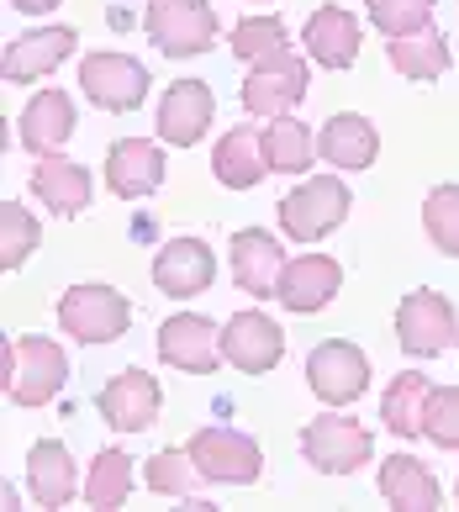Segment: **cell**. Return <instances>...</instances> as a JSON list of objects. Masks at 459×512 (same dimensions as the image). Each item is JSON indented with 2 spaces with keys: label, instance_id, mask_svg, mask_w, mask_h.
Wrapping results in <instances>:
<instances>
[{
  "label": "cell",
  "instance_id": "1",
  "mask_svg": "<svg viewBox=\"0 0 459 512\" xmlns=\"http://www.w3.org/2000/svg\"><path fill=\"white\" fill-rule=\"evenodd\" d=\"M143 32L164 59H201V53H212L222 22L212 0H148Z\"/></svg>",
  "mask_w": 459,
  "mask_h": 512
},
{
  "label": "cell",
  "instance_id": "2",
  "mask_svg": "<svg viewBox=\"0 0 459 512\" xmlns=\"http://www.w3.org/2000/svg\"><path fill=\"white\" fill-rule=\"evenodd\" d=\"M190 460H196L201 481L212 486H254L264 476V449L254 433L243 428H222V423H206L190 433Z\"/></svg>",
  "mask_w": 459,
  "mask_h": 512
},
{
  "label": "cell",
  "instance_id": "3",
  "mask_svg": "<svg viewBox=\"0 0 459 512\" xmlns=\"http://www.w3.org/2000/svg\"><path fill=\"white\" fill-rule=\"evenodd\" d=\"M64 381H69V359L53 338L27 333V338H16V344H6V396L16 407L53 402V396L64 391Z\"/></svg>",
  "mask_w": 459,
  "mask_h": 512
},
{
  "label": "cell",
  "instance_id": "4",
  "mask_svg": "<svg viewBox=\"0 0 459 512\" xmlns=\"http://www.w3.org/2000/svg\"><path fill=\"white\" fill-rule=\"evenodd\" d=\"M59 328L80 344H117L132 328V301L117 286H69L59 296Z\"/></svg>",
  "mask_w": 459,
  "mask_h": 512
},
{
  "label": "cell",
  "instance_id": "5",
  "mask_svg": "<svg viewBox=\"0 0 459 512\" xmlns=\"http://www.w3.org/2000/svg\"><path fill=\"white\" fill-rule=\"evenodd\" d=\"M301 454H306V465L322 470V476H354V470L375 454V439L354 412H322L306 423Z\"/></svg>",
  "mask_w": 459,
  "mask_h": 512
},
{
  "label": "cell",
  "instance_id": "6",
  "mask_svg": "<svg viewBox=\"0 0 459 512\" xmlns=\"http://www.w3.org/2000/svg\"><path fill=\"white\" fill-rule=\"evenodd\" d=\"M343 217H349V185L338 175H312L280 201V227H285V238H296V243L328 238L333 227H343Z\"/></svg>",
  "mask_w": 459,
  "mask_h": 512
},
{
  "label": "cell",
  "instance_id": "7",
  "mask_svg": "<svg viewBox=\"0 0 459 512\" xmlns=\"http://www.w3.org/2000/svg\"><path fill=\"white\" fill-rule=\"evenodd\" d=\"M306 386H312L317 402L328 407H349L370 391V359L349 338H322V344L306 354Z\"/></svg>",
  "mask_w": 459,
  "mask_h": 512
},
{
  "label": "cell",
  "instance_id": "8",
  "mask_svg": "<svg viewBox=\"0 0 459 512\" xmlns=\"http://www.w3.org/2000/svg\"><path fill=\"white\" fill-rule=\"evenodd\" d=\"M454 338H459V317H454L449 296H438V291L401 296V307H396V344L407 349L412 359H438Z\"/></svg>",
  "mask_w": 459,
  "mask_h": 512
},
{
  "label": "cell",
  "instance_id": "9",
  "mask_svg": "<svg viewBox=\"0 0 459 512\" xmlns=\"http://www.w3.org/2000/svg\"><path fill=\"white\" fill-rule=\"evenodd\" d=\"M80 85L95 111H138L148 101V69L132 59V53H90L80 64Z\"/></svg>",
  "mask_w": 459,
  "mask_h": 512
},
{
  "label": "cell",
  "instance_id": "10",
  "mask_svg": "<svg viewBox=\"0 0 459 512\" xmlns=\"http://www.w3.org/2000/svg\"><path fill=\"white\" fill-rule=\"evenodd\" d=\"M306 59L301 53H280V59H264V64H248V80H243V106L254 117H291V106L306 101Z\"/></svg>",
  "mask_w": 459,
  "mask_h": 512
},
{
  "label": "cell",
  "instance_id": "11",
  "mask_svg": "<svg viewBox=\"0 0 459 512\" xmlns=\"http://www.w3.org/2000/svg\"><path fill=\"white\" fill-rule=\"evenodd\" d=\"M159 359L185 375H212L222 365V328L201 312H175L159 328Z\"/></svg>",
  "mask_w": 459,
  "mask_h": 512
},
{
  "label": "cell",
  "instance_id": "12",
  "mask_svg": "<svg viewBox=\"0 0 459 512\" xmlns=\"http://www.w3.org/2000/svg\"><path fill=\"white\" fill-rule=\"evenodd\" d=\"M222 359L233 370L243 375H264V370H275L280 359H285V328L275 317H264V312H233L227 317V328H222Z\"/></svg>",
  "mask_w": 459,
  "mask_h": 512
},
{
  "label": "cell",
  "instance_id": "13",
  "mask_svg": "<svg viewBox=\"0 0 459 512\" xmlns=\"http://www.w3.org/2000/svg\"><path fill=\"white\" fill-rule=\"evenodd\" d=\"M159 407H164V391L148 370H122L95 391V412L106 417L117 433H143L159 423Z\"/></svg>",
  "mask_w": 459,
  "mask_h": 512
},
{
  "label": "cell",
  "instance_id": "14",
  "mask_svg": "<svg viewBox=\"0 0 459 512\" xmlns=\"http://www.w3.org/2000/svg\"><path fill=\"white\" fill-rule=\"evenodd\" d=\"M338 286H343V264L338 259H328V254H296V259H285L275 296H280L285 312L312 317V312H322L338 296Z\"/></svg>",
  "mask_w": 459,
  "mask_h": 512
},
{
  "label": "cell",
  "instance_id": "15",
  "mask_svg": "<svg viewBox=\"0 0 459 512\" xmlns=\"http://www.w3.org/2000/svg\"><path fill=\"white\" fill-rule=\"evenodd\" d=\"M227 270H233L243 296H275L280 270H285L280 238L264 233V227H238L233 243H227Z\"/></svg>",
  "mask_w": 459,
  "mask_h": 512
},
{
  "label": "cell",
  "instance_id": "16",
  "mask_svg": "<svg viewBox=\"0 0 459 512\" xmlns=\"http://www.w3.org/2000/svg\"><path fill=\"white\" fill-rule=\"evenodd\" d=\"M217 117V96L206 80H175L159 101V138L175 143V148H190L206 138V127Z\"/></svg>",
  "mask_w": 459,
  "mask_h": 512
},
{
  "label": "cell",
  "instance_id": "17",
  "mask_svg": "<svg viewBox=\"0 0 459 512\" xmlns=\"http://www.w3.org/2000/svg\"><path fill=\"white\" fill-rule=\"evenodd\" d=\"M106 185L122 201H143L164 185V148L153 138H117L106 154Z\"/></svg>",
  "mask_w": 459,
  "mask_h": 512
},
{
  "label": "cell",
  "instance_id": "18",
  "mask_svg": "<svg viewBox=\"0 0 459 512\" xmlns=\"http://www.w3.org/2000/svg\"><path fill=\"white\" fill-rule=\"evenodd\" d=\"M217 280V254L201 238H169L153 254V286L164 296H201Z\"/></svg>",
  "mask_w": 459,
  "mask_h": 512
},
{
  "label": "cell",
  "instance_id": "19",
  "mask_svg": "<svg viewBox=\"0 0 459 512\" xmlns=\"http://www.w3.org/2000/svg\"><path fill=\"white\" fill-rule=\"evenodd\" d=\"M16 127H22L27 154L53 159V154H64V143L74 138V101L64 96V90H37V96L22 106Z\"/></svg>",
  "mask_w": 459,
  "mask_h": 512
},
{
  "label": "cell",
  "instance_id": "20",
  "mask_svg": "<svg viewBox=\"0 0 459 512\" xmlns=\"http://www.w3.org/2000/svg\"><path fill=\"white\" fill-rule=\"evenodd\" d=\"M74 37L69 27H32L22 37H11V48H6V80L11 85H32V80H43L48 69H59L69 53H74Z\"/></svg>",
  "mask_w": 459,
  "mask_h": 512
},
{
  "label": "cell",
  "instance_id": "21",
  "mask_svg": "<svg viewBox=\"0 0 459 512\" xmlns=\"http://www.w3.org/2000/svg\"><path fill=\"white\" fill-rule=\"evenodd\" d=\"M317 154L328 159L333 169H370L375 154H380V132L370 117H359V111H338V117L322 122L317 132Z\"/></svg>",
  "mask_w": 459,
  "mask_h": 512
},
{
  "label": "cell",
  "instance_id": "22",
  "mask_svg": "<svg viewBox=\"0 0 459 512\" xmlns=\"http://www.w3.org/2000/svg\"><path fill=\"white\" fill-rule=\"evenodd\" d=\"M306 59L322 69H354L359 59V22L343 6H317L306 16Z\"/></svg>",
  "mask_w": 459,
  "mask_h": 512
},
{
  "label": "cell",
  "instance_id": "23",
  "mask_svg": "<svg viewBox=\"0 0 459 512\" xmlns=\"http://www.w3.org/2000/svg\"><path fill=\"white\" fill-rule=\"evenodd\" d=\"M32 196L43 201L53 217H80L90 206V196H95V180H90L85 164L53 154V159H43L32 169Z\"/></svg>",
  "mask_w": 459,
  "mask_h": 512
},
{
  "label": "cell",
  "instance_id": "24",
  "mask_svg": "<svg viewBox=\"0 0 459 512\" xmlns=\"http://www.w3.org/2000/svg\"><path fill=\"white\" fill-rule=\"evenodd\" d=\"M212 175L227 185V191H254V185L270 175L259 127H227L222 132V143L212 148Z\"/></svg>",
  "mask_w": 459,
  "mask_h": 512
},
{
  "label": "cell",
  "instance_id": "25",
  "mask_svg": "<svg viewBox=\"0 0 459 512\" xmlns=\"http://www.w3.org/2000/svg\"><path fill=\"white\" fill-rule=\"evenodd\" d=\"M27 486L37 507H69L80 481H74V460L59 439H37L27 449Z\"/></svg>",
  "mask_w": 459,
  "mask_h": 512
},
{
  "label": "cell",
  "instance_id": "26",
  "mask_svg": "<svg viewBox=\"0 0 459 512\" xmlns=\"http://www.w3.org/2000/svg\"><path fill=\"white\" fill-rule=\"evenodd\" d=\"M380 497L391 507L428 512V507H438V476L417 454H391V460H380Z\"/></svg>",
  "mask_w": 459,
  "mask_h": 512
},
{
  "label": "cell",
  "instance_id": "27",
  "mask_svg": "<svg viewBox=\"0 0 459 512\" xmlns=\"http://www.w3.org/2000/svg\"><path fill=\"white\" fill-rule=\"evenodd\" d=\"M428 375L423 370H401L391 375V391L380 396V423L396 439H423V407H428Z\"/></svg>",
  "mask_w": 459,
  "mask_h": 512
},
{
  "label": "cell",
  "instance_id": "28",
  "mask_svg": "<svg viewBox=\"0 0 459 512\" xmlns=\"http://www.w3.org/2000/svg\"><path fill=\"white\" fill-rule=\"evenodd\" d=\"M259 138H264V164H270V175H306L317 159L312 127L296 122V117H275L270 127H259Z\"/></svg>",
  "mask_w": 459,
  "mask_h": 512
},
{
  "label": "cell",
  "instance_id": "29",
  "mask_svg": "<svg viewBox=\"0 0 459 512\" xmlns=\"http://www.w3.org/2000/svg\"><path fill=\"white\" fill-rule=\"evenodd\" d=\"M386 59L401 80H438L449 69V43L438 37V27H423L412 37H391L386 43Z\"/></svg>",
  "mask_w": 459,
  "mask_h": 512
},
{
  "label": "cell",
  "instance_id": "30",
  "mask_svg": "<svg viewBox=\"0 0 459 512\" xmlns=\"http://www.w3.org/2000/svg\"><path fill=\"white\" fill-rule=\"evenodd\" d=\"M227 48H233L243 64H264V59L291 53V32H285L280 16H243V22L227 32Z\"/></svg>",
  "mask_w": 459,
  "mask_h": 512
},
{
  "label": "cell",
  "instance_id": "31",
  "mask_svg": "<svg viewBox=\"0 0 459 512\" xmlns=\"http://www.w3.org/2000/svg\"><path fill=\"white\" fill-rule=\"evenodd\" d=\"M132 497V454L127 449H101L85 476V502L90 507H122Z\"/></svg>",
  "mask_w": 459,
  "mask_h": 512
},
{
  "label": "cell",
  "instance_id": "32",
  "mask_svg": "<svg viewBox=\"0 0 459 512\" xmlns=\"http://www.w3.org/2000/svg\"><path fill=\"white\" fill-rule=\"evenodd\" d=\"M37 238H43V227L37 217L27 212L22 201H0V270H22V264L37 254Z\"/></svg>",
  "mask_w": 459,
  "mask_h": 512
},
{
  "label": "cell",
  "instance_id": "33",
  "mask_svg": "<svg viewBox=\"0 0 459 512\" xmlns=\"http://www.w3.org/2000/svg\"><path fill=\"white\" fill-rule=\"evenodd\" d=\"M143 481H148V491H159V497H196L201 470L190 460V449H159L143 465Z\"/></svg>",
  "mask_w": 459,
  "mask_h": 512
},
{
  "label": "cell",
  "instance_id": "34",
  "mask_svg": "<svg viewBox=\"0 0 459 512\" xmlns=\"http://www.w3.org/2000/svg\"><path fill=\"white\" fill-rule=\"evenodd\" d=\"M423 233L438 254L459 259V185H433L423 201Z\"/></svg>",
  "mask_w": 459,
  "mask_h": 512
},
{
  "label": "cell",
  "instance_id": "35",
  "mask_svg": "<svg viewBox=\"0 0 459 512\" xmlns=\"http://www.w3.org/2000/svg\"><path fill=\"white\" fill-rule=\"evenodd\" d=\"M365 11H370V22L386 43L433 27V0H365Z\"/></svg>",
  "mask_w": 459,
  "mask_h": 512
},
{
  "label": "cell",
  "instance_id": "36",
  "mask_svg": "<svg viewBox=\"0 0 459 512\" xmlns=\"http://www.w3.org/2000/svg\"><path fill=\"white\" fill-rule=\"evenodd\" d=\"M423 439L438 449H459V386H433L423 407Z\"/></svg>",
  "mask_w": 459,
  "mask_h": 512
},
{
  "label": "cell",
  "instance_id": "37",
  "mask_svg": "<svg viewBox=\"0 0 459 512\" xmlns=\"http://www.w3.org/2000/svg\"><path fill=\"white\" fill-rule=\"evenodd\" d=\"M11 6H16V11H27V16H43V11L59 6V0H11Z\"/></svg>",
  "mask_w": 459,
  "mask_h": 512
},
{
  "label": "cell",
  "instance_id": "38",
  "mask_svg": "<svg viewBox=\"0 0 459 512\" xmlns=\"http://www.w3.org/2000/svg\"><path fill=\"white\" fill-rule=\"evenodd\" d=\"M454 497H459V486H454Z\"/></svg>",
  "mask_w": 459,
  "mask_h": 512
}]
</instances>
